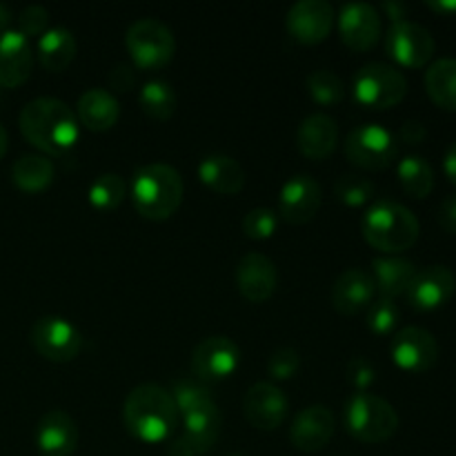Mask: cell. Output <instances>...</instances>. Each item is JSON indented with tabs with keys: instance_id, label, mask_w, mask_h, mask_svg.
<instances>
[{
	"instance_id": "1",
	"label": "cell",
	"mask_w": 456,
	"mask_h": 456,
	"mask_svg": "<svg viewBox=\"0 0 456 456\" xmlns=\"http://www.w3.org/2000/svg\"><path fill=\"white\" fill-rule=\"evenodd\" d=\"M18 125L31 145L52 156H65L74 150L80 134L76 111L53 96H40L27 102L18 116Z\"/></svg>"
},
{
	"instance_id": "2",
	"label": "cell",
	"mask_w": 456,
	"mask_h": 456,
	"mask_svg": "<svg viewBox=\"0 0 456 456\" xmlns=\"http://www.w3.org/2000/svg\"><path fill=\"white\" fill-rule=\"evenodd\" d=\"M178 417L172 392L159 383H141L123 403L125 428L142 444L167 441L176 430Z\"/></svg>"
},
{
	"instance_id": "3",
	"label": "cell",
	"mask_w": 456,
	"mask_h": 456,
	"mask_svg": "<svg viewBox=\"0 0 456 456\" xmlns=\"http://www.w3.org/2000/svg\"><path fill=\"white\" fill-rule=\"evenodd\" d=\"M183 176L169 163H147L132 178V200L138 214L150 221H165L183 203Z\"/></svg>"
},
{
	"instance_id": "4",
	"label": "cell",
	"mask_w": 456,
	"mask_h": 456,
	"mask_svg": "<svg viewBox=\"0 0 456 456\" xmlns=\"http://www.w3.org/2000/svg\"><path fill=\"white\" fill-rule=\"evenodd\" d=\"M361 232L374 249H381L387 256H392V254L412 248L421 227L412 209L396 200L381 199L370 203V208L365 209Z\"/></svg>"
},
{
	"instance_id": "5",
	"label": "cell",
	"mask_w": 456,
	"mask_h": 456,
	"mask_svg": "<svg viewBox=\"0 0 456 456\" xmlns=\"http://www.w3.org/2000/svg\"><path fill=\"white\" fill-rule=\"evenodd\" d=\"M346 428L356 441L383 444L399 430V414L395 405L372 392H354L343 408Z\"/></svg>"
},
{
	"instance_id": "6",
	"label": "cell",
	"mask_w": 456,
	"mask_h": 456,
	"mask_svg": "<svg viewBox=\"0 0 456 456\" xmlns=\"http://www.w3.org/2000/svg\"><path fill=\"white\" fill-rule=\"evenodd\" d=\"M352 92L361 105L370 110H390L408 96V78L387 62H368L356 71Z\"/></svg>"
},
{
	"instance_id": "7",
	"label": "cell",
	"mask_w": 456,
	"mask_h": 456,
	"mask_svg": "<svg viewBox=\"0 0 456 456\" xmlns=\"http://www.w3.org/2000/svg\"><path fill=\"white\" fill-rule=\"evenodd\" d=\"M125 45L134 65L141 69H159L167 65L176 52L174 31L159 18H138L125 31Z\"/></svg>"
},
{
	"instance_id": "8",
	"label": "cell",
	"mask_w": 456,
	"mask_h": 456,
	"mask_svg": "<svg viewBox=\"0 0 456 456\" xmlns=\"http://www.w3.org/2000/svg\"><path fill=\"white\" fill-rule=\"evenodd\" d=\"M346 156L363 169H386L399 156V141L379 123H363L346 138Z\"/></svg>"
},
{
	"instance_id": "9",
	"label": "cell",
	"mask_w": 456,
	"mask_h": 456,
	"mask_svg": "<svg viewBox=\"0 0 456 456\" xmlns=\"http://www.w3.org/2000/svg\"><path fill=\"white\" fill-rule=\"evenodd\" d=\"M29 341L40 356L49 361H58V363L74 361L78 352L83 350V334H80V330L71 321L53 314L40 316L31 325Z\"/></svg>"
},
{
	"instance_id": "10",
	"label": "cell",
	"mask_w": 456,
	"mask_h": 456,
	"mask_svg": "<svg viewBox=\"0 0 456 456\" xmlns=\"http://www.w3.org/2000/svg\"><path fill=\"white\" fill-rule=\"evenodd\" d=\"M435 47L436 45L430 31L408 18L392 22L386 34V52L390 53L392 61L410 67V69L428 65L435 56Z\"/></svg>"
},
{
	"instance_id": "11",
	"label": "cell",
	"mask_w": 456,
	"mask_h": 456,
	"mask_svg": "<svg viewBox=\"0 0 456 456\" xmlns=\"http://www.w3.org/2000/svg\"><path fill=\"white\" fill-rule=\"evenodd\" d=\"M240 365V347L234 338L208 337L191 352V372L199 381H221L232 377Z\"/></svg>"
},
{
	"instance_id": "12",
	"label": "cell",
	"mask_w": 456,
	"mask_h": 456,
	"mask_svg": "<svg viewBox=\"0 0 456 456\" xmlns=\"http://www.w3.org/2000/svg\"><path fill=\"white\" fill-rule=\"evenodd\" d=\"M390 354L403 372L421 374L428 372L439 359V343L428 330L408 325L392 337Z\"/></svg>"
},
{
	"instance_id": "13",
	"label": "cell",
	"mask_w": 456,
	"mask_h": 456,
	"mask_svg": "<svg viewBox=\"0 0 456 456\" xmlns=\"http://www.w3.org/2000/svg\"><path fill=\"white\" fill-rule=\"evenodd\" d=\"M337 22L343 43L354 49V52H368L381 38V13L370 3H361V0L346 3L338 12Z\"/></svg>"
},
{
	"instance_id": "14",
	"label": "cell",
	"mask_w": 456,
	"mask_h": 456,
	"mask_svg": "<svg viewBox=\"0 0 456 456\" xmlns=\"http://www.w3.org/2000/svg\"><path fill=\"white\" fill-rule=\"evenodd\" d=\"M323 203V190L310 174H294L283 183L279 191L281 218L292 225L312 221Z\"/></svg>"
},
{
	"instance_id": "15",
	"label": "cell",
	"mask_w": 456,
	"mask_h": 456,
	"mask_svg": "<svg viewBox=\"0 0 456 456\" xmlns=\"http://www.w3.org/2000/svg\"><path fill=\"white\" fill-rule=\"evenodd\" d=\"M289 410L288 396L279 386L270 381H258L249 386L243 399V414L249 426L256 430L272 432L281 428Z\"/></svg>"
},
{
	"instance_id": "16",
	"label": "cell",
	"mask_w": 456,
	"mask_h": 456,
	"mask_svg": "<svg viewBox=\"0 0 456 456\" xmlns=\"http://www.w3.org/2000/svg\"><path fill=\"white\" fill-rule=\"evenodd\" d=\"M223 417L221 410L214 408L208 412L183 417V432L169 441V456H203L216 445L221 435Z\"/></svg>"
},
{
	"instance_id": "17",
	"label": "cell",
	"mask_w": 456,
	"mask_h": 456,
	"mask_svg": "<svg viewBox=\"0 0 456 456\" xmlns=\"http://www.w3.org/2000/svg\"><path fill=\"white\" fill-rule=\"evenodd\" d=\"M334 20H337V13L328 0H298L289 7L285 25L294 38L314 45L328 38Z\"/></svg>"
},
{
	"instance_id": "18",
	"label": "cell",
	"mask_w": 456,
	"mask_h": 456,
	"mask_svg": "<svg viewBox=\"0 0 456 456\" xmlns=\"http://www.w3.org/2000/svg\"><path fill=\"white\" fill-rule=\"evenodd\" d=\"M456 292V276L450 267L445 265H430L417 272L412 285L408 288L410 305L414 310L432 312L444 307Z\"/></svg>"
},
{
	"instance_id": "19",
	"label": "cell",
	"mask_w": 456,
	"mask_h": 456,
	"mask_svg": "<svg viewBox=\"0 0 456 456\" xmlns=\"http://www.w3.org/2000/svg\"><path fill=\"white\" fill-rule=\"evenodd\" d=\"M36 448L43 456H71L78 448L80 432L65 410H49L36 423Z\"/></svg>"
},
{
	"instance_id": "20",
	"label": "cell",
	"mask_w": 456,
	"mask_h": 456,
	"mask_svg": "<svg viewBox=\"0 0 456 456\" xmlns=\"http://www.w3.org/2000/svg\"><path fill=\"white\" fill-rule=\"evenodd\" d=\"M334 430H337V419L328 405H307L294 417L292 428H289V439L294 448L303 452H316L323 450L332 441Z\"/></svg>"
},
{
	"instance_id": "21",
	"label": "cell",
	"mask_w": 456,
	"mask_h": 456,
	"mask_svg": "<svg viewBox=\"0 0 456 456\" xmlns=\"http://www.w3.org/2000/svg\"><path fill=\"white\" fill-rule=\"evenodd\" d=\"M236 285L248 301L263 303L276 292L279 270L265 254L248 252L236 267Z\"/></svg>"
},
{
	"instance_id": "22",
	"label": "cell",
	"mask_w": 456,
	"mask_h": 456,
	"mask_svg": "<svg viewBox=\"0 0 456 456\" xmlns=\"http://www.w3.org/2000/svg\"><path fill=\"white\" fill-rule=\"evenodd\" d=\"M34 69V47L18 29L0 34V87H20Z\"/></svg>"
},
{
	"instance_id": "23",
	"label": "cell",
	"mask_w": 456,
	"mask_h": 456,
	"mask_svg": "<svg viewBox=\"0 0 456 456\" xmlns=\"http://www.w3.org/2000/svg\"><path fill=\"white\" fill-rule=\"evenodd\" d=\"M374 292H377V285H374L372 272L363 267H347L332 285V305L346 316L356 314L372 303Z\"/></svg>"
},
{
	"instance_id": "24",
	"label": "cell",
	"mask_w": 456,
	"mask_h": 456,
	"mask_svg": "<svg viewBox=\"0 0 456 456\" xmlns=\"http://www.w3.org/2000/svg\"><path fill=\"white\" fill-rule=\"evenodd\" d=\"M338 142L337 120L330 114H310L303 118L297 129V147L303 156L314 160H325L334 154Z\"/></svg>"
},
{
	"instance_id": "25",
	"label": "cell",
	"mask_w": 456,
	"mask_h": 456,
	"mask_svg": "<svg viewBox=\"0 0 456 456\" xmlns=\"http://www.w3.org/2000/svg\"><path fill=\"white\" fill-rule=\"evenodd\" d=\"M76 118L92 132L111 129L120 118V102L110 89L92 87L83 92L76 102Z\"/></svg>"
},
{
	"instance_id": "26",
	"label": "cell",
	"mask_w": 456,
	"mask_h": 456,
	"mask_svg": "<svg viewBox=\"0 0 456 456\" xmlns=\"http://www.w3.org/2000/svg\"><path fill=\"white\" fill-rule=\"evenodd\" d=\"M199 178L216 194L234 196L245 187V169L234 156L208 154L199 163Z\"/></svg>"
},
{
	"instance_id": "27",
	"label": "cell",
	"mask_w": 456,
	"mask_h": 456,
	"mask_svg": "<svg viewBox=\"0 0 456 456\" xmlns=\"http://www.w3.org/2000/svg\"><path fill=\"white\" fill-rule=\"evenodd\" d=\"M417 272L412 261L401 256H379L372 261L374 285L386 298H396L408 292Z\"/></svg>"
},
{
	"instance_id": "28",
	"label": "cell",
	"mask_w": 456,
	"mask_h": 456,
	"mask_svg": "<svg viewBox=\"0 0 456 456\" xmlns=\"http://www.w3.org/2000/svg\"><path fill=\"white\" fill-rule=\"evenodd\" d=\"M76 36L67 27H49L36 45V53L45 69L62 71L76 58Z\"/></svg>"
},
{
	"instance_id": "29",
	"label": "cell",
	"mask_w": 456,
	"mask_h": 456,
	"mask_svg": "<svg viewBox=\"0 0 456 456\" xmlns=\"http://www.w3.org/2000/svg\"><path fill=\"white\" fill-rule=\"evenodd\" d=\"M426 89L435 105L456 111V58H439L428 67Z\"/></svg>"
},
{
	"instance_id": "30",
	"label": "cell",
	"mask_w": 456,
	"mask_h": 456,
	"mask_svg": "<svg viewBox=\"0 0 456 456\" xmlns=\"http://www.w3.org/2000/svg\"><path fill=\"white\" fill-rule=\"evenodd\" d=\"M12 181L22 191H43L53 181V163L47 156L25 154L13 163Z\"/></svg>"
},
{
	"instance_id": "31",
	"label": "cell",
	"mask_w": 456,
	"mask_h": 456,
	"mask_svg": "<svg viewBox=\"0 0 456 456\" xmlns=\"http://www.w3.org/2000/svg\"><path fill=\"white\" fill-rule=\"evenodd\" d=\"M396 174H399V181L403 185V190L412 199H426L435 190V169H432V165L423 156H403L399 160V165H396Z\"/></svg>"
},
{
	"instance_id": "32",
	"label": "cell",
	"mask_w": 456,
	"mask_h": 456,
	"mask_svg": "<svg viewBox=\"0 0 456 456\" xmlns=\"http://www.w3.org/2000/svg\"><path fill=\"white\" fill-rule=\"evenodd\" d=\"M138 102L150 118L169 120L176 111L178 98L167 80L150 78L147 83H142L141 92H138Z\"/></svg>"
},
{
	"instance_id": "33",
	"label": "cell",
	"mask_w": 456,
	"mask_h": 456,
	"mask_svg": "<svg viewBox=\"0 0 456 456\" xmlns=\"http://www.w3.org/2000/svg\"><path fill=\"white\" fill-rule=\"evenodd\" d=\"M169 392H172L174 403H176V410L181 417H190V414L208 412V410L218 408L212 392L203 383L196 381V379H176V383H174Z\"/></svg>"
},
{
	"instance_id": "34",
	"label": "cell",
	"mask_w": 456,
	"mask_h": 456,
	"mask_svg": "<svg viewBox=\"0 0 456 456\" xmlns=\"http://www.w3.org/2000/svg\"><path fill=\"white\" fill-rule=\"evenodd\" d=\"M125 191H127V185H125L123 176L114 172H105L94 178V183L89 185L87 199L94 208L105 212V209H114L123 203Z\"/></svg>"
},
{
	"instance_id": "35",
	"label": "cell",
	"mask_w": 456,
	"mask_h": 456,
	"mask_svg": "<svg viewBox=\"0 0 456 456\" xmlns=\"http://www.w3.org/2000/svg\"><path fill=\"white\" fill-rule=\"evenodd\" d=\"M307 92L319 105H337L346 96V83L337 71L316 69L307 76Z\"/></svg>"
},
{
	"instance_id": "36",
	"label": "cell",
	"mask_w": 456,
	"mask_h": 456,
	"mask_svg": "<svg viewBox=\"0 0 456 456\" xmlns=\"http://www.w3.org/2000/svg\"><path fill=\"white\" fill-rule=\"evenodd\" d=\"M334 196L347 208H363L374 199V183L361 174H343L334 183Z\"/></svg>"
},
{
	"instance_id": "37",
	"label": "cell",
	"mask_w": 456,
	"mask_h": 456,
	"mask_svg": "<svg viewBox=\"0 0 456 456\" xmlns=\"http://www.w3.org/2000/svg\"><path fill=\"white\" fill-rule=\"evenodd\" d=\"M399 319L401 310L395 303V298L381 297L379 301H374L372 305H370L368 328L372 330L374 334H379V337H386V334L395 332L396 325H399Z\"/></svg>"
},
{
	"instance_id": "38",
	"label": "cell",
	"mask_w": 456,
	"mask_h": 456,
	"mask_svg": "<svg viewBox=\"0 0 456 456\" xmlns=\"http://www.w3.org/2000/svg\"><path fill=\"white\" fill-rule=\"evenodd\" d=\"M279 227V214L270 208H254L245 214L243 232L254 240L270 239Z\"/></svg>"
},
{
	"instance_id": "39",
	"label": "cell",
	"mask_w": 456,
	"mask_h": 456,
	"mask_svg": "<svg viewBox=\"0 0 456 456\" xmlns=\"http://www.w3.org/2000/svg\"><path fill=\"white\" fill-rule=\"evenodd\" d=\"M301 368V354L294 347H276L267 359V372L276 381H288Z\"/></svg>"
},
{
	"instance_id": "40",
	"label": "cell",
	"mask_w": 456,
	"mask_h": 456,
	"mask_svg": "<svg viewBox=\"0 0 456 456\" xmlns=\"http://www.w3.org/2000/svg\"><path fill=\"white\" fill-rule=\"evenodd\" d=\"M49 29V12L43 4H27L20 13H18V31L27 38L34 36H43Z\"/></svg>"
},
{
	"instance_id": "41",
	"label": "cell",
	"mask_w": 456,
	"mask_h": 456,
	"mask_svg": "<svg viewBox=\"0 0 456 456\" xmlns=\"http://www.w3.org/2000/svg\"><path fill=\"white\" fill-rule=\"evenodd\" d=\"M347 381L359 392H368V387H372L377 381V370L365 356H354L347 363Z\"/></svg>"
},
{
	"instance_id": "42",
	"label": "cell",
	"mask_w": 456,
	"mask_h": 456,
	"mask_svg": "<svg viewBox=\"0 0 456 456\" xmlns=\"http://www.w3.org/2000/svg\"><path fill=\"white\" fill-rule=\"evenodd\" d=\"M110 92H129V89L136 87V71H134L132 65H116L114 69L110 71Z\"/></svg>"
},
{
	"instance_id": "43",
	"label": "cell",
	"mask_w": 456,
	"mask_h": 456,
	"mask_svg": "<svg viewBox=\"0 0 456 456\" xmlns=\"http://www.w3.org/2000/svg\"><path fill=\"white\" fill-rule=\"evenodd\" d=\"M428 136V129L421 120H405L399 129V138L396 141L405 142V145H421Z\"/></svg>"
},
{
	"instance_id": "44",
	"label": "cell",
	"mask_w": 456,
	"mask_h": 456,
	"mask_svg": "<svg viewBox=\"0 0 456 456\" xmlns=\"http://www.w3.org/2000/svg\"><path fill=\"white\" fill-rule=\"evenodd\" d=\"M436 218H439V225L444 227L448 234H456V194L445 196V199L441 200Z\"/></svg>"
},
{
	"instance_id": "45",
	"label": "cell",
	"mask_w": 456,
	"mask_h": 456,
	"mask_svg": "<svg viewBox=\"0 0 456 456\" xmlns=\"http://www.w3.org/2000/svg\"><path fill=\"white\" fill-rule=\"evenodd\" d=\"M444 169H445V176H448V181L452 183V185H456V141L448 147V151H445Z\"/></svg>"
},
{
	"instance_id": "46",
	"label": "cell",
	"mask_w": 456,
	"mask_h": 456,
	"mask_svg": "<svg viewBox=\"0 0 456 456\" xmlns=\"http://www.w3.org/2000/svg\"><path fill=\"white\" fill-rule=\"evenodd\" d=\"M383 12L387 13V18H392V22L405 20V13H408V4L395 3V0H387L383 3Z\"/></svg>"
},
{
	"instance_id": "47",
	"label": "cell",
	"mask_w": 456,
	"mask_h": 456,
	"mask_svg": "<svg viewBox=\"0 0 456 456\" xmlns=\"http://www.w3.org/2000/svg\"><path fill=\"white\" fill-rule=\"evenodd\" d=\"M428 7L436 13H456V0H441V3H428Z\"/></svg>"
},
{
	"instance_id": "48",
	"label": "cell",
	"mask_w": 456,
	"mask_h": 456,
	"mask_svg": "<svg viewBox=\"0 0 456 456\" xmlns=\"http://www.w3.org/2000/svg\"><path fill=\"white\" fill-rule=\"evenodd\" d=\"M9 22H12V12H9L7 4L0 3V34H3V31H7Z\"/></svg>"
},
{
	"instance_id": "49",
	"label": "cell",
	"mask_w": 456,
	"mask_h": 456,
	"mask_svg": "<svg viewBox=\"0 0 456 456\" xmlns=\"http://www.w3.org/2000/svg\"><path fill=\"white\" fill-rule=\"evenodd\" d=\"M7 145H9L7 129H4V127H3V123H0V159H3L4 151H7Z\"/></svg>"
},
{
	"instance_id": "50",
	"label": "cell",
	"mask_w": 456,
	"mask_h": 456,
	"mask_svg": "<svg viewBox=\"0 0 456 456\" xmlns=\"http://www.w3.org/2000/svg\"><path fill=\"white\" fill-rule=\"evenodd\" d=\"M227 456H243L240 452H232V454H227Z\"/></svg>"
}]
</instances>
